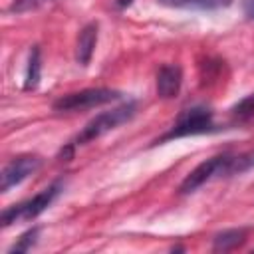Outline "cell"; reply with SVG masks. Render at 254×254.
I'll use <instances>...</instances> for the list:
<instances>
[{"label":"cell","instance_id":"cell-1","mask_svg":"<svg viewBox=\"0 0 254 254\" xmlns=\"http://www.w3.org/2000/svg\"><path fill=\"white\" fill-rule=\"evenodd\" d=\"M135 111H137V103L129 101V103H123V105H119V107H113V109H109V111H103V113L95 115V117L75 135V139L69 143V147L73 149L75 145H85V143H89V141H93V139H97V137H101V135H105V133L117 129L119 125H123V123H127L129 119H133Z\"/></svg>","mask_w":254,"mask_h":254},{"label":"cell","instance_id":"cell-4","mask_svg":"<svg viewBox=\"0 0 254 254\" xmlns=\"http://www.w3.org/2000/svg\"><path fill=\"white\" fill-rule=\"evenodd\" d=\"M119 97H121V93L115 91V89L91 87V89H81V91H73V93L62 95L60 99L54 101V109L62 111V113L83 111V109H91V107H99V105L111 103V101H115Z\"/></svg>","mask_w":254,"mask_h":254},{"label":"cell","instance_id":"cell-11","mask_svg":"<svg viewBox=\"0 0 254 254\" xmlns=\"http://www.w3.org/2000/svg\"><path fill=\"white\" fill-rule=\"evenodd\" d=\"M250 169H254V151H246V153H240V155H226L224 177L242 175Z\"/></svg>","mask_w":254,"mask_h":254},{"label":"cell","instance_id":"cell-3","mask_svg":"<svg viewBox=\"0 0 254 254\" xmlns=\"http://www.w3.org/2000/svg\"><path fill=\"white\" fill-rule=\"evenodd\" d=\"M214 121H212V111L206 109V107H190V109H185L175 125L157 141V143H163V141H169V139H179V137H189V135H202V133H210L214 131Z\"/></svg>","mask_w":254,"mask_h":254},{"label":"cell","instance_id":"cell-14","mask_svg":"<svg viewBox=\"0 0 254 254\" xmlns=\"http://www.w3.org/2000/svg\"><path fill=\"white\" fill-rule=\"evenodd\" d=\"M232 115L240 121H250L254 117V93H250L248 97H244L242 101H238L232 107Z\"/></svg>","mask_w":254,"mask_h":254},{"label":"cell","instance_id":"cell-16","mask_svg":"<svg viewBox=\"0 0 254 254\" xmlns=\"http://www.w3.org/2000/svg\"><path fill=\"white\" fill-rule=\"evenodd\" d=\"M242 10L246 18L254 20V0H242Z\"/></svg>","mask_w":254,"mask_h":254},{"label":"cell","instance_id":"cell-12","mask_svg":"<svg viewBox=\"0 0 254 254\" xmlns=\"http://www.w3.org/2000/svg\"><path fill=\"white\" fill-rule=\"evenodd\" d=\"M40 73H42V60H40V48L34 46L30 52V60H28V69H26V81H24V89H36L40 83Z\"/></svg>","mask_w":254,"mask_h":254},{"label":"cell","instance_id":"cell-7","mask_svg":"<svg viewBox=\"0 0 254 254\" xmlns=\"http://www.w3.org/2000/svg\"><path fill=\"white\" fill-rule=\"evenodd\" d=\"M183 83V71L175 64H167L157 73V93L163 99H173L181 91Z\"/></svg>","mask_w":254,"mask_h":254},{"label":"cell","instance_id":"cell-10","mask_svg":"<svg viewBox=\"0 0 254 254\" xmlns=\"http://www.w3.org/2000/svg\"><path fill=\"white\" fill-rule=\"evenodd\" d=\"M246 240V230L244 228H230V230H224V232H218L214 238H212V248L214 250H232L236 246H240L242 242Z\"/></svg>","mask_w":254,"mask_h":254},{"label":"cell","instance_id":"cell-9","mask_svg":"<svg viewBox=\"0 0 254 254\" xmlns=\"http://www.w3.org/2000/svg\"><path fill=\"white\" fill-rule=\"evenodd\" d=\"M169 8H194V10H220L228 8L232 0H157Z\"/></svg>","mask_w":254,"mask_h":254},{"label":"cell","instance_id":"cell-13","mask_svg":"<svg viewBox=\"0 0 254 254\" xmlns=\"http://www.w3.org/2000/svg\"><path fill=\"white\" fill-rule=\"evenodd\" d=\"M38 236H40V228H38V226L26 230V232L8 248V252L14 254V252H28V250H32V246L38 242Z\"/></svg>","mask_w":254,"mask_h":254},{"label":"cell","instance_id":"cell-5","mask_svg":"<svg viewBox=\"0 0 254 254\" xmlns=\"http://www.w3.org/2000/svg\"><path fill=\"white\" fill-rule=\"evenodd\" d=\"M224 165H226V155H218L212 159L202 161L200 165H196L181 183L179 192L181 194H189L194 192L196 189H200L204 183H208L214 177H224Z\"/></svg>","mask_w":254,"mask_h":254},{"label":"cell","instance_id":"cell-6","mask_svg":"<svg viewBox=\"0 0 254 254\" xmlns=\"http://www.w3.org/2000/svg\"><path fill=\"white\" fill-rule=\"evenodd\" d=\"M42 165V159L38 155H20V157H14L4 169H2V175H0V190L2 192H8L12 187L20 185L24 179H28L32 173H36Z\"/></svg>","mask_w":254,"mask_h":254},{"label":"cell","instance_id":"cell-15","mask_svg":"<svg viewBox=\"0 0 254 254\" xmlns=\"http://www.w3.org/2000/svg\"><path fill=\"white\" fill-rule=\"evenodd\" d=\"M48 0H14L12 6H10V12H14V14H26V12H32V10L40 8Z\"/></svg>","mask_w":254,"mask_h":254},{"label":"cell","instance_id":"cell-8","mask_svg":"<svg viewBox=\"0 0 254 254\" xmlns=\"http://www.w3.org/2000/svg\"><path fill=\"white\" fill-rule=\"evenodd\" d=\"M97 30L99 26L95 22H89L81 28L79 36H77V44H75V60L79 65H87L91 62L95 44H97Z\"/></svg>","mask_w":254,"mask_h":254},{"label":"cell","instance_id":"cell-17","mask_svg":"<svg viewBox=\"0 0 254 254\" xmlns=\"http://www.w3.org/2000/svg\"><path fill=\"white\" fill-rule=\"evenodd\" d=\"M115 4H117V8H127L133 4V0H115Z\"/></svg>","mask_w":254,"mask_h":254},{"label":"cell","instance_id":"cell-2","mask_svg":"<svg viewBox=\"0 0 254 254\" xmlns=\"http://www.w3.org/2000/svg\"><path fill=\"white\" fill-rule=\"evenodd\" d=\"M60 190H62V183L58 181V183L46 187L44 190H40L38 194H34L32 198H28V200H24V202H18V204H14V206H10V208H6V210L2 212V226L6 228V226H10V224H14V222L32 220V218L40 216V214L54 202V198L60 194Z\"/></svg>","mask_w":254,"mask_h":254}]
</instances>
